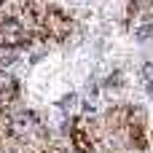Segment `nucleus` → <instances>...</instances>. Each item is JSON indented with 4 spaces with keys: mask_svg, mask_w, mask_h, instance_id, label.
Instances as JSON below:
<instances>
[{
    "mask_svg": "<svg viewBox=\"0 0 153 153\" xmlns=\"http://www.w3.org/2000/svg\"><path fill=\"white\" fill-rule=\"evenodd\" d=\"M153 38V22H145L140 27H134V40H148Z\"/></svg>",
    "mask_w": 153,
    "mask_h": 153,
    "instance_id": "f03ea898",
    "label": "nucleus"
},
{
    "mask_svg": "<svg viewBox=\"0 0 153 153\" xmlns=\"http://www.w3.org/2000/svg\"><path fill=\"white\" fill-rule=\"evenodd\" d=\"M40 30H43V38H46V40H65V38H70L73 19H70L62 8L48 5V11H46L43 19H40Z\"/></svg>",
    "mask_w": 153,
    "mask_h": 153,
    "instance_id": "f257e3e1",
    "label": "nucleus"
},
{
    "mask_svg": "<svg viewBox=\"0 0 153 153\" xmlns=\"http://www.w3.org/2000/svg\"><path fill=\"white\" fill-rule=\"evenodd\" d=\"M148 94H151V97H153V83H148Z\"/></svg>",
    "mask_w": 153,
    "mask_h": 153,
    "instance_id": "39448f33",
    "label": "nucleus"
},
{
    "mask_svg": "<svg viewBox=\"0 0 153 153\" xmlns=\"http://www.w3.org/2000/svg\"><path fill=\"white\" fill-rule=\"evenodd\" d=\"M105 86H108V89H121V86H124V73H121V70L110 73V75L105 78Z\"/></svg>",
    "mask_w": 153,
    "mask_h": 153,
    "instance_id": "7ed1b4c3",
    "label": "nucleus"
},
{
    "mask_svg": "<svg viewBox=\"0 0 153 153\" xmlns=\"http://www.w3.org/2000/svg\"><path fill=\"white\" fill-rule=\"evenodd\" d=\"M143 78H145L148 83H153V62H148V65L143 67Z\"/></svg>",
    "mask_w": 153,
    "mask_h": 153,
    "instance_id": "20e7f679",
    "label": "nucleus"
}]
</instances>
